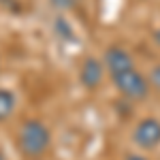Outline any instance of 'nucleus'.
<instances>
[{"label":"nucleus","instance_id":"9","mask_svg":"<svg viewBox=\"0 0 160 160\" xmlns=\"http://www.w3.org/2000/svg\"><path fill=\"white\" fill-rule=\"evenodd\" d=\"M148 81H149V86H152V90L160 92V62H158V64H154V66L149 68Z\"/></svg>","mask_w":160,"mask_h":160},{"label":"nucleus","instance_id":"3","mask_svg":"<svg viewBox=\"0 0 160 160\" xmlns=\"http://www.w3.org/2000/svg\"><path fill=\"white\" fill-rule=\"evenodd\" d=\"M132 143L143 152L160 148V120L158 118H143L132 128Z\"/></svg>","mask_w":160,"mask_h":160},{"label":"nucleus","instance_id":"12","mask_svg":"<svg viewBox=\"0 0 160 160\" xmlns=\"http://www.w3.org/2000/svg\"><path fill=\"white\" fill-rule=\"evenodd\" d=\"M0 160H7V154H4L2 149H0Z\"/></svg>","mask_w":160,"mask_h":160},{"label":"nucleus","instance_id":"5","mask_svg":"<svg viewBox=\"0 0 160 160\" xmlns=\"http://www.w3.org/2000/svg\"><path fill=\"white\" fill-rule=\"evenodd\" d=\"M102 62H105V66H107V75H115V73H120V71H126V68L135 66L132 56L124 49L122 45H109V47L105 49Z\"/></svg>","mask_w":160,"mask_h":160},{"label":"nucleus","instance_id":"1","mask_svg":"<svg viewBox=\"0 0 160 160\" xmlns=\"http://www.w3.org/2000/svg\"><path fill=\"white\" fill-rule=\"evenodd\" d=\"M51 148V130L49 126L38 120L28 118L17 130V149L26 160H41Z\"/></svg>","mask_w":160,"mask_h":160},{"label":"nucleus","instance_id":"10","mask_svg":"<svg viewBox=\"0 0 160 160\" xmlns=\"http://www.w3.org/2000/svg\"><path fill=\"white\" fill-rule=\"evenodd\" d=\"M124 160H149L148 156H143V154H128Z\"/></svg>","mask_w":160,"mask_h":160},{"label":"nucleus","instance_id":"4","mask_svg":"<svg viewBox=\"0 0 160 160\" xmlns=\"http://www.w3.org/2000/svg\"><path fill=\"white\" fill-rule=\"evenodd\" d=\"M105 73H107L105 62L96 56H88V58H83L81 66H79V83L86 90H96L102 83Z\"/></svg>","mask_w":160,"mask_h":160},{"label":"nucleus","instance_id":"13","mask_svg":"<svg viewBox=\"0 0 160 160\" xmlns=\"http://www.w3.org/2000/svg\"><path fill=\"white\" fill-rule=\"evenodd\" d=\"M7 2H11V0H0V4H7Z\"/></svg>","mask_w":160,"mask_h":160},{"label":"nucleus","instance_id":"6","mask_svg":"<svg viewBox=\"0 0 160 160\" xmlns=\"http://www.w3.org/2000/svg\"><path fill=\"white\" fill-rule=\"evenodd\" d=\"M51 32L56 34V38H60V41H64V43H77V34H75L71 22H68L66 17H62V15H58V17L53 19Z\"/></svg>","mask_w":160,"mask_h":160},{"label":"nucleus","instance_id":"7","mask_svg":"<svg viewBox=\"0 0 160 160\" xmlns=\"http://www.w3.org/2000/svg\"><path fill=\"white\" fill-rule=\"evenodd\" d=\"M15 107H17L15 92L9 90V88H0V124L7 122L13 113H15Z\"/></svg>","mask_w":160,"mask_h":160},{"label":"nucleus","instance_id":"2","mask_svg":"<svg viewBox=\"0 0 160 160\" xmlns=\"http://www.w3.org/2000/svg\"><path fill=\"white\" fill-rule=\"evenodd\" d=\"M109 77L113 81V86H115V90L130 102H141V100H145L149 96L152 86L148 81V75L137 71V66H130V68L120 71L115 75H109Z\"/></svg>","mask_w":160,"mask_h":160},{"label":"nucleus","instance_id":"11","mask_svg":"<svg viewBox=\"0 0 160 160\" xmlns=\"http://www.w3.org/2000/svg\"><path fill=\"white\" fill-rule=\"evenodd\" d=\"M154 43H156V45H160V28H156V30H154Z\"/></svg>","mask_w":160,"mask_h":160},{"label":"nucleus","instance_id":"8","mask_svg":"<svg viewBox=\"0 0 160 160\" xmlns=\"http://www.w3.org/2000/svg\"><path fill=\"white\" fill-rule=\"evenodd\" d=\"M49 4L56 9V11H73V9H77L79 7V0H49Z\"/></svg>","mask_w":160,"mask_h":160}]
</instances>
